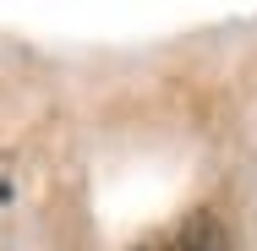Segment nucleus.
Returning <instances> with one entry per match:
<instances>
[{"label":"nucleus","instance_id":"nucleus-1","mask_svg":"<svg viewBox=\"0 0 257 251\" xmlns=\"http://www.w3.org/2000/svg\"><path fill=\"white\" fill-rule=\"evenodd\" d=\"M132 251H235V235L219 207H192L170 229H154L148 240H137Z\"/></svg>","mask_w":257,"mask_h":251}]
</instances>
